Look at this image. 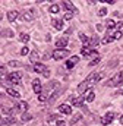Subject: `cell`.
I'll return each instance as SVG.
<instances>
[{"mask_svg":"<svg viewBox=\"0 0 123 126\" xmlns=\"http://www.w3.org/2000/svg\"><path fill=\"white\" fill-rule=\"evenodd\" d=\"M106 85H107V87H117V85H122V76H120V73H117V75H114L113 78H110V79L106 82Z\"/></svg>","mask_w":123,"mask_h":126,"instance_id":"6da1fadb","label":"cell"},{"mask_svg":"<svg viewBox=\"0 0 123 126\" xmlns=\"http://www.w3.org/2000/svg\"><path fill=\"white\" fill-rule=\"evenodd\" d=\"M69 53H70V51L66 50V48H63V50H59V48H57V50L53 51V59H54V60H62V59H64L66 56H69Z\"/></svg>","mask_w":123,"mask_h":126,"instance_id":"7a4b0ae2","label":"cell"},{"mask_svg":"<svg viewBox=\"0 0 123 126\" xmlns=\"http://www.w3.org/2000/svg\"><path fill=\"white\" fill-rule=\"evenodd\" d=\"M101 78H103V73H91V75L85 79V82L88 84V87H91V85H94V84H97Z\"/></svg>","mask_w":123,"mask_h":126,"instance_id":"3957f363","label":"cell"},{"mask_svg":"<svg viewBox=\"0 0 123 126\" xmlns=\"http://www.w3.org/2000/svg\"><path fill=\"white\" fill-rule=\"evenodd\" d=\"M21 78H22V73L19 72H12L7 75V81L12 84H21Z\"/></svg>","mask_w":123,"mask_h":126,"instance_id":"277c9868","label":"cell"},{"mask_svg":"<svg viewBox=\"0 0 123 126\" xmlns=\"http://www.w3.org/2000/svg\"><path fill=\"white\" fill-rule=\"evenodd\" d=\"M116 117V114H114V111H107L106 113V116L101 119V123L104 126H107V125H110L111 122H113V119Z\"/></svg>","mask_w":123,"mask_h":126,"instance_id":"5b68a950","label":"cell"},{"mask_svg":"<svg viewBox=\"0 0 123 126\" xmlns=\"http://www.w3.org/2000/svg\"><path fill=\"white\" fill-rule=\"evenodd\" d=\"M70 103H72L73 106H76V107H81V106H84L85 98H84V97H72V98H70Z\"/></svg>","mask_w":123,"mask_h":126,"instance_id":"8992f818","label":"cell"},{"mask_svg":"<svg viewBox=\"0 0 123 126\" xmlns=\"http://www.w3.org/2000/svg\"><path fill=\"white\" fill-rule=\"evenodd\" d=\"M67 38L66 37H62V38H59L57 41H56V47L59 48V50H63V48H66V46H67Z\"/></svg>","mask_w":123,"mask_h":126,"instance_id":"52a82bcc","label":"cell"},{"mask_svg":"<svg viewBox=\"0 0 123 126\" xmlns=\"http://www.w3.org/2000/svg\"><path fill=\"white\" fill-rule=\"evenodd\" d=\"M32 90H34V93H35V94H41V90H43V88H41V82H40V79H34V81H32Z\"/></svg>","mask_w":123,"mask_h":126,"instance_id":"ba28073f","label":"cell"},{"mask_svg":"<svg viewBox=\"0 0 123 126\" xmlns=\"http://www.w3.org/2000/svg\"><path fill=\"white\" fill-rule=\"evenodd\" d=\"M78 62H79V57H78V56H72V57L66 62V67H67V69H73L75 64H76Z\"/></svg>","mask_w":123,"mask_h":126,"instance_id":"9c48e42d","label":"cell"},{"mask_svg":"<svg viewBox=\"0 0 123 126\" xmlns=\"http://www.w3.org/2000/svg\"><path fill=\"white\" fill-rule=\"evenodd\" d=\"M18 111H22V113H27V110H28V103L27 101H19L18 104H16V107H15Z\"/></svg>","mask_w":123,"mask_h":126,"instance_id":"30bf717a","label":"cell"},{"mask_svg":"<svg viewBox=\"0 0 123 126\" xmlns=\"http://www.w3.org/2000/svg\"><path fill=\"white\" fill-rule=\"evenodd\" d=\"M34 70H35L37 73H43V75H44V72L47 70V67H46V64H43V63H35V64H34Z\"/></svg>","mask_w":123,"mask_h":126,"instance_id":"8fae6325","label":"cell"},{"mask_svg":"<svg viewBox=\"0 0 123 126\" xmlns=\"http://www.w3.org/2000/svg\"><path fill=\"white\" fill-rule=\"evenodd\" d=\"M22 19L27 21V22L32 21V19H34V10H25V12L22 13Z\"/></svg>","mask_w":123,"mask_h":126,"instance_id":"7c38bea8","label":"cell"},{"mask_svg":"<svg viewBox=\"0 0 123 126\" xmlns=\"http://www.w3.org/2000/svg\"><path fill=\"white\" fill-rule=\"evenodd\" d=\"M59 111L63 113V114H70L72 113V109H70L69 104H62V106H59Z\"/></svg>","mask_w":123,"mask_h":126,"instance_id":"4fadbf2b","label":"cell"},{"mask_svg":"<svg viewBox=\"0 0 123 126\" xmlns=\"http://www.w3.org/2000/svg\"><path fill=\"white\" fill-rule=\"evenodd\" d=\"M62 4L64 6V9H66L67 12H72V13H73V12H78V10H76V7L73 6V3H72V1H63Z\"/></svg>","mask_w":123,"mask_h":126,"instance_id":"5bb4252c","label":"cell"},{"mask_svg":"<svg viewBox=\"0 0 123 126\" xmlns=\"http://www.w3.org/2000/svg\"><path fill=\"white\" fill-rule=\"evenodd\" d=\"M51 25H53L56 30H62V28H63V21L59 19V18H53V19H51Z\"/></svg>","mask_w":123,"mask_h":126,"instance_id":"9a60e30c","label":"cell"},{"mask_svg":"<svg viewBox=\"0 0 123 126\" xmlns=\"http://www.w3.org/2000/svg\"><path fill=\"white\" fill-rule=\"evenodd\" d=\"M84 98H85V101H88V103L94 101V98H95V94H94V91H92L91 88L85 91V97H84Z\"/></svg>","mask_w":123,"mask_h":126,"instance_id":"2e32d148","label":"cell"},{"mask_svg":"<svg viewBox=\"0 0 123 126\" xmlns=\"http://www.w3.org/2000/svg\"><path fill=\"white\" fill-rule=\"evenodd\" d=\"M13 123H15V119H13L12 116L3 117V120H1V125L3 126H9V125H13Z\"/></svg>","mask_w":123,"mask_h":126,"instance_id":"e0dca14e","label":"cell"},{"mask_svg":"<svg viewBox=\"0 0 123 126\" xmlns=\"http://www.w3.org/2000/svg\"><path fill=\"white\" fill-rule=\"evenodd\" d=\"M19 16V13L16 12V10H10V12H7V19L10 21V22H13V21H16V18Z\"/></svg>","mask_w":123,"mask_h":126,"instance_id":"ac0fdd59","label":"cell"},{"mask_svg":"<svg viewBox=\"0 0 123 126\" xmlns=\"http://www.w3.org/2000/svg\"><path fill=\"white\" fill-rule=\"evenodd\" d=\"M79 38H81V41L84 43V46H85V47H90V38H88L84 32H79Z\"/></svg>","mask_w":123,"mask_h":126,"instance_id":"d6986e66","label":"cell"},{"mask_svg":"<svg viewBox=\"0 0 123 126\" xmlns=\"http://www.w3.org/2000/svg\"><path fill=\"white\" fill-rule=\"evenodd\" d=\"M38 59H40V54L34 50V51H31V54H30V60L32 63H38Z\"/></svg>","mask_w":123,"mask_h":126,"instance_id":"ffe728a7","label":"cell"},{"mask_svg":"<svg viewBox=\"0 0 123 126\" xmlns=\"http://www.w3.org/2000/svg\"><path fill=\"white\" fill-rule=\"evenodd\" d=\"M60 94H62V88L56 90V91H54L53 94L50 95V98H48V100H50V103H54V100H56V98H57V97H59Z\"/></svg>","mask_w":123,"mask_h":126,"instance_id":"44dd1931","label":"cell"},{"mask_svg":"<svg viewBox=\"0 0 123 126\" xmlns=\"http://www.w3.org/2000/svg\"><path fill=\"white\" fill-rule=\"evenodd\" d=\"M81 53H82V56H84V57H90V56H91V53H92V50L90 48V47H82Z\"/></svg>","mask_w":123,"mask_h":126,"instance_id":"7402d4cb","label":"cell"},{"mask_svg":"<svg viewBox=\"0 0 123 126\" xmlns=\"http://www.w3.org/2000/svg\"><path fill=\"white\" fill-rule=\"evenodd\" d=\"M6 91H7L9 95H12V97H15V98H21V94H19L18 91H15L13 88H6Z\"/></svg>","mask_w":123,"mask_h":126,"instance_id":"603a6c76","label":"cell"},{"mask_svg":"<svg viewBox=\"0 0 123 126\" xmlns=\"http://www.w3.org/2000/svg\"><path fill=\"white\" fill-rule=\"evenodd\" d=\"M97 44H100V40H98V37L97 35H94L90 38V47H95Z\"/></svg>","mask_w":123,"mask_h":126,"instance_id":"cb8c5ba5","label":"cell"},{"mask_svg":"<svg viewBox=\"0 0 123 126\" xmlns=\"http://www.w3.org/2000/svg\"><path fill=\"white\" fill-rule=\"evenodd\" d=\"M116 25H117V24H116L113 19H108V21H107V30H108V31L114 30V28H116Z\"/></svg>","mask_w":123,"mask_h":126,"instance_id":"d4e9b609","label":"cell"},{"mask_svg":"<svg viewBox=\"0 0 123 126\" xmlns=\"http://www.w3.org/2000/svg\"><path fill=\"white\" fill-rule=\"evenodd\" d=\"M81 119H82V114H81V113H76V114L72 117V120H70V125H75V123H76V122H79Z\"/></svg>","mask_w":123,"mask_h":126,"instance_id":"484cf974","label":"cell"},{"mask_svg":"<svg viewBox=\"0 0 123 126\" xmlns=\"http://www.w3.org/2000/svg\"><path fill=\"white\" fill-rule=\"evenodd\" d=\"M48 10H50L51 13H57V12L60 10V6H59V4H51V6L48 7Z\"/></svg>","mask_w":123,"mask_h":126,"instance_id":"4316f807","label":"cell"},{"mask_svg":"<svg viewBox=\"0 0 123 126\" xmlns=\"http://www.w3.org/2000/svg\"><path fill=\"white\" fill-rule=\"evenodd\" d=\"M21 119H22V122H30L31 119H32V116H31L30 113H22Z\"/></svg>","mask_w":123,"mask_h":126,"instance_id":"83f0119b","label":"cell"},{"mask_svg":"<svg viewBox=\"0 0 123 126\" xmlns=\"http://www.w3.org/2000/svg\"><path fill=\"white\" fill-rule=\"evenodd\" d=\"M19 40L25 44V43H28V41H30V35H28V34H21V35H19Z\"/></svg>","mask_w":123,"mask_h":126,"instance_id":"f1b7e54d","label":"cell"},{"mask_svg":"<svg viewBox=\"0 0 123 126\" xmlns=\"http://www.w3.org/2000/svg\"><path fill=\"white\" fill-rule=\"evenodd\" d=\"M9 66H10V67H19V66H22V63L18 62V60H10V62H9Z\"/></svg>","mask_w":123,"mask_h":126,"instance_id":"f546056e","label":"cell"},{"mask_svg":"<svg viewBox=\"0 0 123 126\" xmlns=\"http://www.w3.org/2000/svg\"><path fill=\"white\" fill-rule=\"evenodd\" d=\"M57 120V114H50L48 117H47V122L48 123H53V122H56Z\"/></svg>","mask_w":123,"mask_h":126,"instance_id":"4dcf8cb0","label":"cell"},{"mask_svg":"<svg viewBox=\"0 0 123 126\" xmlns=\"http://www.w3.org/2000/svg\"><path fill=\"white\" fill-rule=\"evenodd\" d=\"M111 41H113V37L107 35V37H104V38H103V41H101V43H103V44H108V43H111Z\"/></svg>","mask_w":123,"mask_h":126,"instance_id":"1f68e13d","label":"cell"},{"mask_svg":"<svg viewBox=\"0 0 123 126\" xmlns=\"http://www.w3.org/2000/svg\"><path fill=\"white\" fill-rule=\"evenodd\" d=\"M1 35H3V37H13V31L4 30V31H1Z\"/></svg>","mask_w":123,"mask_h":126,"instance_id":"d6a6232c","label":"cell"},{"mask_svg":"<svg viewBox=\"0 0 123 126\" xmlns=\"http://www.w3.org/2000/svg\"><path fill=\"white\" fill-rule=\"evenodd\" d=\"M111 37H113V40H120V38H122V32H120V31H116L113 35H111Z\"/></svg>","mask_w":123,"mask_h":126,"instance_id":"836d02e7","label":"cell"},{"mask_svg":"<svg viewBox=\"0 0 123 126\" xmlns=\"http://www.w3.org/2000/svg\"><path fill=\"white\" fill-rule=\"evenodd\" d=\"M72 18H73V13H72V12H66V13H64V19H66V21H70Z\"/></svg>","mask_w":123,"mask_h":126,"instance_id":"e575fe53","label":"cell"},{"mask_svg":"<svg viewBox=\"0 0 123 126\" xmlns=\"http://www.w3.org/2000/svg\"><path fill=\"white\" fill-rule=\"evenodd\" d=\"M98 15H100V16H106V15H107V9H106V7H101L100 12H98Z\"/></svg>","mask_w":123,"mask_h":126,"instance_id":"d590c367","label":"cell"},{"mask_svg":"<svg viewBox=\"0 0 123 126\" xmlns=\"http://www.w3.org/2000/svg\"><path fill=\"white\" fill-rule=\"evenodd\" d=\"M46 100H47V97H46V95L43 94V93H41V94L38 95V101H40V103H44Z\"/></svg>","mask_w":123,"mask_h":126,"instance_id":"8d00e7d4","label":"cell"},{"mask_svg":"<svg viewBox=\"0 0 123 126\" xmlns=\"http://www.w3.org/2000/svg\"><path fill=\"white\" fill-rule=\"evenodd\" d=\"M100 60H101V57H97V59H94V60L90 63V66H95V64H98V63H100Z\"/></svg>","mask_w":123,"mask_h":126,"instance_id":"74e56055","label":"cell"},{"mask_svg":"<svg viewBox=\"0 0 123 126\" xmlns=\"http://www.w3.org/2000/svg\"><path fill=\"white\" fill-rule=\"evenodd\" d=\"M28 53H30V50H28V47H24V48L21 50V54H22V56H27Z\"/></svg>","mask_w":123,"mask_h":126,"instance_id":"f35d334b","label":"cell"},{"mask_svg":"<svg viewBox=\"0 0 123 126\" xmlns=\"http://www.w3.org/2000/svg\"><path fill=\"white\" fill-rule=\"evenodd\" d=\"M0 75H1V78H4V76H6V67H4V66H1V67H0Z\"/></svg>","mask_w":123,"mask_h":126,"instance_id":"ab89813d","label":"cell"},{"mask_svg":"<svg viewBox=\"0 0 123 126\" xmlns=\"http://www.w3.org/2000/svg\"><path fill=\"white\" fill-rule=\"evenodd\" d=\"M116 27H117V31L123 32V22H119V24H117V25H116Z\"/></svg>","mask_w":123,"mask_h":126,"instance_id":"60d3db41","label":"cell"},{"mask_svg":"<svg viewBox=\"0 0 123 126\" xmlns=\"http://www.w3.org/2000/svg\"><path fill=\"white\" fill-rule=\"evenodd\" d=\"M64 123H66L64 120H57V126H64Z\"/></svg>","mask_w":123,"mask_h":126,"instance_id":"b9f144b4","label":"cell"},{"mask_svg":"<svg viewBox=\"0 0 123 126\" xmlns=\"http://www.w3.org/2000/svg\"><path fill=\"white\" fill-rule=\"evenodd\" d=\"M48 76H50V70H48V69H47V70H46V72H44V78H48Z\"/></svg>","mask_w":123,"mask_h":126,"instance_id":"7bdbcfd3","label":"cell"},{"mask_svg":"<svg viewBox=\"0 0 123 126\" xmlns=\"http://www.w3.org/2000/svg\"><path fill=\"white\" fill-rule=\"evenodd\" d=\"M117 94H119V95H123V90H119V91H117Z\"/></svg>","mask_w":123,"mask_h":126,"instance_id":"ee69618b","label":"cell"},{"mask_svg":"<svg viewBox=\"0 0 123 126\" xmlns=\"http://www.w3.org/2000/svg\"><path fill=\"white\" fill-rule=\"evenodd\" d=\"M120 76H122V84H123V70L120 72Z\"/></svg>","mask_w":123,"mask_h":126,"instance_id":"f6af8a7d","label":"cell"},{"mask_svg":"<svg viewBox=\"0 0 123 126\" xmlns=\"http://www.w3.org/2000/svg\"><path fill=\"white\" fill-rule=\"evenodd\" d=\"M120 123H122V125H123V116H122V117H120Z\"/></svg>","mask_w":123,"mask_h":126,"instance_id":"bcb514c9","label":"cell"}]
</instances>
